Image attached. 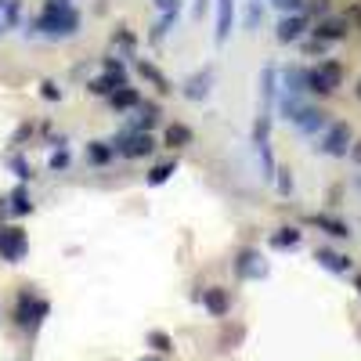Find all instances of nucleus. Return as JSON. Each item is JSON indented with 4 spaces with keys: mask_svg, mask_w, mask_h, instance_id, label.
<instances>
[{
    "mask_svg": "<svg viewBox=\"0 0 361 361\" xmlns=\"http://www.w3.org/2000/svg\"><path fill=\"white\" fill-rule=\"evenodd\" d=\"M29 33H40L47 40H69L80 33V11L76 8H62V11H40L29 25Z\"/></svg>",
    "mask_w": 361,
    "mask_h": 361,
    "instance_id": "1",
    "label": "nucleus"
},
{
    "mask_svg": "<svg viewBox=\"0 0 361 361\" xmlns=\"http://www.w3.org/2000/svg\"><path fill=\"white\" fill-rule=\"evenodd\" d=\"M343 76H347L343 62H336V58H322V62L311 66V73H307L311 94H314V98H333L336 90L343 87Z\"/></svg>",
    "mask_w": 361,
    "mask_h": 361,
    "instance_id": "2",
    "label": "nucleus"
},
{
    "mask_svg": "<svg viewBox=\"0 0 361 361\" xmlns=\"http://www.w3.org/2000/svg\"><path fill=\"white\" fill-rule=\"evenodd\" d=\"M47 314H51V304H47L44 296H37L33 289H22V293H18V304H15V325H18V329H25V333H37Z\"/></svg>",
    "mask_w": 361,
    "mask_h": 361,
    "instance_id": "3",
    "label": "nucleus"
},
{
    "mask_svg": "<svg viewBox=\"0 0 361 361\" xmlns=\"http://www.w3.org/2000/svg\"><path fill=\"white\" fill-rule=\"evenodd\" d=\"M130 83V76H127V66H123V58H116V54H109L105 62H102V76H94L87 83V90L90 94H98V98H112L119 87H127Z\"/></svg>",
    "mask_w": 361,
    "mask_h": 361,
    "instance_id": "4",
    "label": "nucleus"
},
{
    "mask_svg": "<svg viewBox=\"0 0 361 361\" xmlns=\"http://www.w3.org/2000/svg\"><path fill=\"white\" fill-rule=\"evenodd\" d=\"M112 152L116 156H123V159H145V156H152L156 148H159V141L152 137V134H134V130H116L112 134Z\"/></svg>",
    "mask_w": 361,
    "mask_h": 361,
    "instance_id": "5",
    "label": "nucleus"
},
{
    "mask_svg": "<svg viewBox=\"0 0 361 361\" xmlns=\"http://www.w3.org/2000/svg\"><path fill=\"white\" fill-rule=\"evenodd\" d=\"M350 145H354V130L350 123H343V119H336V123H329L318 137V152L322 156H333V159H343L350 156Z\"/></svg>",
    "mask_w": 361,
    "mask_h": 361,
    "instance_id": "6",
    "label": "nucleus"
},
{
    "mask_svg": "<svg viewBox=\"0 0 361 361\" xmlns=\"http://www.w3.org/2000/svg\"><path fill=\"white\" fill-rule=\"evenodd\" d=\"M235 275L243 279V282H260V279H267L271 275V267H267V260H264V253L257 250V246H243L235 253Z\"/></svg>",
    "mask_w": 361,
    "mask_h": 361,
    "instance_id": "7",
    "label": "nucleus"
},
{
    "mask_svg": "<svg viewBox=\"0 0 361 361\" xmlns=\"http://www.w3.org/2000/svg\"><path fill=\"white\" fill-rule=\"evenodd\" d=\"M29 253V235L18 224H0V260L4 264H22Z\"/></svg>",
    "mask_w": 361,
    "mask_h": 361,
    "instance_id": "8",
    "label": "nucleus"
},
{
    "mask_svg": "<svg viewBox=\"0 0 361 361\" xmlns=\"http://www.w3.org/2000/svg\"><path fill=\"white\" fill-rule=\"evenodd\" d=\"M311 15H304V11H300V15H282L279 18V25H275V40L279 44H300V40H304L307 33H311Z\"/></svg>",
    "mask_w": 361,
    "mask_h": 361,
    "instance_id": "9",
    "label": "nucleus"
},
{
    "mask_svg": "<svg viewBox=\"0 0 361 361\" xmlns=\"http://www.w3.org/2000/svg\"><path fill=\"white\" fill-rule=\"evenodd\" d=\"M347 33H350V18L347 15H325V18H318L311 25V37H318L325 44H340V40H347Z\"/></svg>",
    "mask_w": 361,
    "mask_h": 361,
    "instance_id": "10",
    "label": "nucleus"
},
{
    "mask_svg": "<svg viewBox=\"0 0 361 361\" xmlns=\"http://www.w3.org/2000/svg\"><path fill=\"white\" fill-rule=\"evenodd\" d=\"M214 66H202V69H195L185 83H180V94H185L188 102H206L209 98V90H214Z\"/></svg>",
    "mask_w": 361,
    "mask_h": 361,
    "instance_id": "11",
    "label": "nucleus"
},
{
    "mask_svg": "<svg viewBox=\"0 0 361 361\" xmlns=\"http://www.w3.org/2000/svg\"><path fill=\"white\" fill-rule=\"evenodd\" d=\"M307 73H311V69H304V66H286V69H279L282 94H296V98L311 94V80H307Z\"/></svg>",
    "mask_w": 361,
    "mask_h": 361,
    "instance_id": "12",
    "label": "nucleus"
},
{
    "mask_svg": "<svg viewBox=\"0 0 361 361\" xmlns=\"http://www.w3.org/2000/svg\"><path fill=\"white\" fill-rule=\"evenodd\" d=\"M134 112L137 116L127 123V130H134V134H152L159 127V119H163V105L159 102H141Z\"/></svg>",
    "mask_w": 361,
    "mask_h": 361,
    "instance_id": "13",
    "label": "nucleus"
},
{
    "mask_svg": "<svg viewBox=\"0 0 361 361\" xmlns=\"http://www.w3.org/2000/svg\"><path fill=\"white\" fill-rule=\"evenodd\" d=\"M282 98V83H279V69L275 66H264L260 69V112H271Z\"/></svg>",
    "mask_w": 361,
    "mask_h": 361,
    "instance_id": "14",
    "label": "nucleus"
},
{
    "mask_svg": "<svg viewBox=\"0 0 361 361\" xmlns=\"http://www.w3.org/2000/svg\"><path fill=\"white\" fill-rule=\"evenodd\" d=\"M293 127H296L300 134L311 137V134H322V130L329 127V119H325V112H322L318 105H307V102H304V105H300V112H296V119H293Z\"/></svg>",
    "mask_w": 361,
    "mask_h": 361,
    "instance_id": "15",
    "label": "nucleus"
},
{
    "mask_svg": "<svg viewBox=\"0 0 361 361\" xmlns=\"http://www.w3.org/2000/svg\"><path fill=\"white\" fill-rule=\"evenodd\" d=\"M235 29V0H217V11H214V37L217 44H224Z\"/></svg>",
    "mask_w": 361,
    "mask_h": 361,
    "instance_id": "16",
    "label": "nucleus"
},
{
    "mask_svg": "<svg viewBox=\"0 0 361 361\" xmlns=\"http://www.w3.org/2000/svg\"><path fill=\"white\" fill-rule=\"evenodd\" d=\"M137 76L145 80V83H152L156 87V94H170V90H173V83H170V76L159 69V66H152V62H148V58H137Z\"/></svg>",
    "mask_w": 361,
    "mask_h": 361,
    "instance_id": "17",
    "label": "nucleus"
},
{
    "mask_svg": "<svg viewBox=\"0 0 361 361\" xmlns=\"http://www.w3.org/2000/svg\"><path fill=\"white\" fill-rule=\"evenodd\" d=\"M202 307L209 311V318H224V314L231 311V293H228L224 286H209V289L202 293Z\"/></svg>",
    "mask_w": 361,
    "mask_h": 361,
    "instance_id": "18",
    "label": "nucleus"
},
{
    "mask_svg": "<svg viewBox=\"0 0 361 361\" xmlns=\"http://www.w3.org/2000/svg\"><path fill=\"white\" fill-rule=\"evenodd\" d=\"M304 221H307L311 228L325 231V235H333V238H350V235H354L347 221H340V217H329V214H307Z\"/></svg>",
    "mask_w": 361,
    "mask_h": 361,
    "instance_id": "19",
    "label": "nucleus"
},
{
    "mask_svg": "<svg viewBox=\"0 0 361 361\" xmlns=\"http://www.w3.org/2000/svg\"><path fill=\"white\" fill-rule=\"evenodd\" d=\"M195 141V134H192V127L188 123H166V130H163V148H170V152H180V148H188Z\"/></svg>",
    "mask_w": 361,
    "mask_h": 361,
    "instance_id": "20",
    "label": "nucleus"
},
{
    "mask_svg": "<svg viewBox=\"0 0 361 361\" xmlns=\"http://www.w3.org/2000/svg\"><path fill=\"white\" fill-rule=\"evenodd\" d=\"M300 243H304V231H300L296 224H282V228L271 231V238H267L271 250H296Z\"/></svg>",
    "mask_w": 361,
    "mask_h": 361,
    "instance_id": "21",
    "label": "nucleus"
},
{
    "mask_svg": "<svg viewBox=\"0 0 361 361\" xmlns=\"http://www.w3.org/2000/svg\"><path fill=\"white\" fill-rule=\"evenodd\" d=\"M314 260H318V267L333 271V275H347V271H350V257L329 250V246H318V250H314Z\"/></svg>",
    "mask_w": 361,
    "mask_h": 361,
    "instance_id": "22",
    "label": "nucleus"
},
{
    "mask_svg": "<svg viewBox=\"0 0 361 361\" xmlns=\"http://www.w3.org/2000/svg\"><path fill=\"white\" fill-rule=\"evenodd\" d=\"M141 102H145V98H141V90H137V87H130V83H127V87H119L116 94L109 98V105H112L116 112H130V109H137Z\"/></svg>",
    "mask_w": 361,
    "mask_h": 361,
    "instance_id": "23",
    "label": "nucleus"
},
{
    "mask_svg": "<svg viewBox=\"0 0 361 361\" xmlns=\"http://www.w3.org/2000/svg\"><path fill=\"white\" fill-rule=\"evenodd\" d=\"M8 206H11L15 217H29V214H33V195H29V188L25 185H15L11 195H8Z\"/></svg>",
    "mask_w": 361,
    "mask_h": 361,
    "instance_id": "24",
    "label": "nucleus"
},
{
    "mask_svg": "<svg viewBox=\"0 0 361 361\" xmlns=\"http://www.w3.org/2000/svg\"><path fill=\"white\" fill-rule=\"evenodd\" d=\"M264 15H267L264 0H246V8H243V29L246 33H257V29L264 25Z\"/></svg>",
    "mask_w": 361,
    "mask_h": 361,
    "instance_id": "25",
    "label": "nucleus"
},
{
    "mask_svg": "<svg viewBox=\"0 0 361 361\" xmlns=\"http://www.w3.org/2000/svg\"><path fill=\"white\" fill-rule=\"evenodd\" d=\"M112 159H116V152L109 141H87V163L90 166H109Z\"/></svg>",
    "mask_w": 361,
    "mask_h": 361,
    "instance_id": "26",
    "label": "nucleus"
},
{
    "mask_svg": "<svg viewBox=\"0 0 361 361\" xmlns=\"http://www.w3.org/2000/svg\"><path fill=\"white\" fill-rule=\"evenodd\" d=\"M177 173V159H166V163H156L152 170L145 173V185L148 188H159V185H166V180Z\"/></svg>",
    "mask_w": 361,
    "mask_h": 361,
    "instance_id": "27",
    "label": "nucleus"
},
{
    "mask_svg": "<svg viewBox=\"0 0 361 361\" xmlns=\"http://www.w3.org/2000/svg\"><path fill=\"white\" fill-rule=\"evenodd\" d=\"M177 18H180V11H170V15H159L156 22H152V29H148V40L152 44H163L166 40V33L177 25Z\"/></svg>",
    "mask_w": 361,
    "mask_h": 361,
    "instance_id": "28",
    "label": "nucleus"
},
{
    "mask_svg": "<svg viewBox=\"0 0 361 361\" xmlns=\"http://www.w3.org/2000/svg\"><path fill=\"white\" fill-rule=\"evenodd\" d=\"M275 192H279L282 199H293L296 185H293V170H289V166H279V170H275Z\"/></svg>",
    "mask_w": 361,
    "mask_h": 361,
    "instance_id": "29",
    "label": "nucleus"
},
{
    "mask_svg": "<svg viewBox=\"0 0 361 361\" xmlns=\"http://www.w3.org/2000/svg\"><path fill=\"white\" fill-rule=\"evenodd\" d=\"M148 347L159 350V354H170L173 350V340H170V333H163V329H152V333H148Z\"/></svg>",
    "mask_w": 361,
    "mask_h": 361,
    "instance_id": "30",
    "label": "nucleus"
},
{
    "mask_svg": "<svg viewBox=\"0 0 361 361\" xmlns=\"http://www.w3.org/2000/svg\"><path fill=\"white\" fill-rule=\"evenodd\" d=\"M112 47H123L127 54H134V47H137V40H134V33H130V29H127V25H119V29H116V33H112Z\"/></svg>",
    "mask_w": 361,
    "mask_h": 361,
    "instance_id": "31",
    "label": "nucleus"
},
{
    "mask_svg": "<svg viewBox=\"0 0 361 361\" xmlns=\"http://www.w3.org/2000/svg\"><path fill=\"white\" fill-rule=\"evenodd\" d=\"M329 47H333V44H325V40H318V37H311V40H300V51H304L307 58H329Z\"/></svg>",
    "mask_w": 361,
    "mask_h": 361,
    "instance_id": "32",
    "label": "nucleus"
},
{
    "mask_svg": "<svg viewBox=\"0 0 361 361\" xmlns=\"http://www.w3.org/2000/svg\"><path fill=\"white\" fill-rule=\"evenodd\" d=\"M267 4H275L282 15H300V11L307 15V0H267Z\"/></svg>",
    "mask_w": 361,
    "mask_h": 361,
    "instance_id": "33",
    "label": "nucleus"
},
{
    "mask_svg": "<svg viewBox=\"0 0 361 361\" xmlns=\"http://www.w3.org/2000/svg\"><path fill=\"white\" fill-rule=\"evenodd\" d=\"M8 166L15 170V177L22 180V185H25V180H33V166H29L22 156H8Z\"/></svg>",
    "mask_w": 361,
    "mask_h": 361,
    "instance_id": "34",
    "label": "nucleus"
},
{
    "mask_svg": "<svg viewBox=\"0 0 361 361\" xmlns=\"http://www.w3.org/2000/svg\"><path fill=\"white\" fill-rule=\"evenodd\" d=\"M307 15H311V22L333 15V0H307Z\"/></svg>",
    "mask_w": 361,
    "mask_h": 361,
    "instance_id": "35",
    "label": "nucleus"
},
{
    "mask_svg": "<svg viewBox=\"0 0 361 361\" xmlns=\"http://www.w3.org/2000/svg\"><path fill=\"white\" fill-rule=\"evenodd\" d=\"M0 11H4V25H18V15H22L18 0H0Z\"/></svg>",
    "mask_w": 361,
    "mask_h": 361,
    "instance_id": "36",
    "label": "nucleus"
},
{
    "mask_svg": "<svg viewBox=\"0 0 361 361\" xmlns=\"http://www.w3.org/2000/svg\"><path fill=\"white\" fill-rule=\"evenodd\" d=\"M40 98H44V102H62L66 94H62V87H58L54 80H44V83H40Z\"/></svg>",
    "mask_w": 361,
    "mask_h": 361,
    "instance_id": "37",
    "label": "nucleus"
},
{
    "mask_svg": "<svg viewBox=\"0 0 361 361\" xmlns=\"http://www.w3.org/2000/svg\"><path fill=\"white\" fill-rule=\"evenodd\" d=\"M73 156H69V148H54L51 152V170H69Z\"/></svg>",
    "mask_w": 361,
    "mask_h": 361,
    "instance_id": "38",
    "label": "nucleus"
},
{
    "mask_svg": "<svg viewBox=\"0 0 361 361\" xmlns=\"http://www.w3.org/2000/svg\"><path fill=\"white\" fill-rule=\"evenodd\" d=\"M152 8L159 15H170V11H180V0H152Z\"/></svg>",
    "mask_w": 361,
    "mask_h": 361,
    "instance_id": "39",
    "label": "nucleus"
},
{
    "mask_svg": "<svg viewBox=\"0 0 361 361\" xmlns=\"http://www.w3.org/2000/svg\"><path fill=\"white\" fill-rule=\"evenodd\" d=\"M206 11H209V0H195V4H192V18H195V22H202Z\"/></svg>",
    "mask_w": 361,
    "mask_h": 361,
    "instance_id": "40",
    "label": "nucleus"
},
{
    "mask_svg": "<svg viewBox=\"0 0 361 361\" xmlns=\"http://www.w3.org/2000/svg\"><path fill=\"white\" fill-rule=\"evenodd\" d=\"M62 8H73V0H44L40 11H62Z\"/></svg>",
    "mask_w": 361,
    "mask_h": 361,
    "instance_id": "41",
    "label": "nucleus"
},
{
    "mask_svg": "<svg viewBox=\"0 0 361 361\" xmlns=\"http://www.w3.org/2000/svg\"><path fill=\"white\" fill-rule=\"evenodd\" d=\"M350 159L361 166V141H354V145H350Z\"/></svg>",
    "mask_w": 361,
    "mask_h": 361,
    "instance_id": "42",
    "label": "nucleus"
},
{
    "mask_svg": "<svg viewBox=\"0 0 361 361\" xmlns=\"http://www.w3.org/2000/svg\"><path fill=\"white\" fill-rule=\"evenodd\" d=\"M11 214V206H8V195H0V221H4Z\"/></svg>",
    "mask_w": 361,
    "mask_h": 361,
    "instance_id": "43",
    "label": "nucleus"
},
{
    "mask_svg": "<svg viewBox=\"0 0 361 361\" xmlns=\"http://www.w3.org/2000/svg\"><path fill=\"white\" fill-rule=\"evenodd\" d=\"M350 18H357V29H361V4H357V8H350Z\"/></svg>",
    "mask_w": 361,
    "mask_h": 361,
    "instance_id": "44",
    "label": "nucleus"
},
{
    "mask_svg": "<svg viewBox=\"0 0 361 361\" xmlns=\"http://www.w3.org/2000/svg\"><path fill=\"white\" fill-rule=\"evenodd\" d=\"M354 98H357V102H361V80H357V83H354Z\"/></svg>",
    "mask_w": 361,
    "mask_h": 361,
    "instance_id": "45",
    "label": "nucleus"
},
{
    "mask_svg": "<svg viewBox=\"0 0 361 361\" xmlns=\"http://www.w3.org/2000/svg\"><path fill=\"white\" fill-rule=\"evenodd\" d=\"M354 289H357V296H361V275H354Z\"/></svg>",
    "mask_w": 361,
    "mask_h": 361,
    "instance_id": "46",
    "label": "nucleus"
},
{
    "mask_svg": "<svg viewBox=\"0 0 361 361\" xmlns=\"http://www.w3.org/2000/svg\"><path fill=\"white\" fill-rule=\"evenodd\" d=\"M137 361H163V357H152V354H145V357H137Z\"/></svg>",
    "mask_w": 361,
    "mask_h": 361,
    "instance_id": "47",
    "label": "nucleus"
},
{
    "mask_svg": "<svg viewBox=\"0 0 361 361\" xmlns=\"http://www.w3.org/2000/svg\"><path fill=\"white\" fill-rule=\"evenodd\" d=\"M0 33H4V18H0Z\"/></svg>",
    "mask_w": 361,
    "mask_h": 361,
    "instance_id": "48",
    "label": "nucleus"
}]
</instances>
